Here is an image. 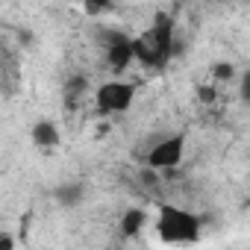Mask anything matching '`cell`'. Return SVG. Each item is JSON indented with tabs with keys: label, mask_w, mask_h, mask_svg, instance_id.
<instances>
[{
	"label": "cell",
	"mask_w": 250,
	"mask_h": 250,
	"mask_svg": "<svg viewBox=\"0 0 250 250\" xmlns=\"http://www.w3.org/2000/svg\"><path fill=\"white\" fill-rule=\"evenodd\" d=\"M133 47H136V59L142 65H150V68L165 65L168 56H171V47H174V24H171V18L156 15V24L147 33H142L139 39H133Z\"/></svg>",
	"instance_id": "obj_1"
},
{
	"label": "cell",
	"mask_w": 250,
	"mask_h": 250,
	"mask_svg": "<svg viewBox=\"0 0 250 250\" xmlns=\"http://www.w3.org/2000/svg\"><path fill=\"white\" fill-rule=\"evenodd\" d=\"M159 238L165 244H191L200 238V221L177 206L159 209Z\"/></svg>",
	"instance_id": "obj_2"
},
{
	"label": "cell",
	"mask_w": 250,
	"mask_h": 250,
	"mask_svg": "<svg viewBox=\"0 0 250 250\" xmlns=\"http://www.w3.org/2000/svg\"><path fill=\"white\" fill-rule=\"evenodd\" d=\"M97 100V109L106 112V115H121L127 112L136 100V88L130 83H121V80H112V83H103L94 94Z\"/></svg>",
	"instance_id": "obj_3"
},
{
	"label": "cell",
	"mask_w": 250,
	"mask_h": 250,
	"mask_svg": "<svg viewBox=\"0 0 250 250\" xmlns=\"http://www.w3.org/2000/svg\"><path fill=\"white\" fill-rule=\"evenodd\" d=\"M183 150H186V139L183 136H168V139L153 145V150L147 153V165L156 168V171L177 168L183 162Z\"/></svg>",
	"instance_id": "obj_4"
},
{
	"label": "cell",
	"mask_w": 250,
	"mask_h": 250,
	"mask_svg": "<svg viewBox=\"0 0 250 250\" xmlns=\"http://www.w3.org/2000/svg\"><path fill=\"white\" fill-rule=\"evenodd\" d=\"M106 59L115 71H124L133 59H136V47L133 39H127L124 33H109L106 36Z\"/></svg>",
	"instance_id": "obj_5"
},
{
	"label": "cell",
	"mask_w": 250,
	"mask_h": 250,
	"mask_svg": "<svg viewBox=\"0 0 250 250\" xmlns=\"http://www.w3.org/2000/svg\"><path fill=\"white\" fill-rule=\"evenodd\" d=\"M30 139H33L36 147H56L59 145V130H56L53 121H39V124H33Z\"/></svg>",
	"instance_id": "obj_6"
},
{
	"label": "cell",
	"mask_w": 250,
	"mask_h": 250,
	"mask_svg": "<svg viewBox=\"0 0 250 250\" xmlns=\"http://www.w3.org/2000/svg\"><path fill=\"white\" fill-rule=\"evenodd\" d=\"M145 224H147V212H142V209H127V212H124V218H121V232L127 235V238H133V235L142 232Z\"/></svg>",
	"instance_id": "obj_7"
},
{
	"label": "cell",
	"mask_w": 250,
	"mask_h": 250,
	"mask_svg": "<svg viewBox=\"0 0 250 250\" xmlns=\"http://www.w3.org/2000/svg\"><path fill=\"white\" fill-rule=\"evenodd\" d=\"M56 200H59L62 206H77V203L83 200V188H80V186H59V188H56Z\"/></svg>",
	"instance_id": "obj_8"
},
{
	"label": "cell",
	"mask_w": 250,
	"mask_h": 250,
	"mask_svg": "<svg viewBox=\"0 0 250 250\" xmlns=\"http://www.w3.org/2000/svg\"><path fill=\"white\" fill-rule=\"evenodd\" d=\"M212 77H215V80H229V77H232V65H227V62H218V65L212 68Z\"/></svg>",
	"instance_id": "obj_9"
},
{
	"label": "cell",
	"mask_w": 250,
	"mask_h": 250,
	"mask_svg": "<svg viewBox=\"0 0 250 250\" xmlns=\"http://www.w3.org/2000/svg\"><path fill=\"white\" fill-rule=\"evenodd\" d=\"M238 91H241V100H244V103H250V71L241 77V88H238Z\"/></svg>",
	"instance_id": "obj_10"
},
{
	"label": "cell",
	"mask_w": 250,
	"mask_h": 250,
	"mask_svg": "<svg viewBox=\"0 0 250 250\" xmlns=\"http://www.w3.org/2000/svg\"><path fill=\"white\" fill-rule=\"evenodd\" d=\"M0 250H15V238H12V232H3V235H0Z\"/></svg>",
	"instance_id": "obj_11"
},
{
	"label": "cell",
	"mask_w": 250,
	"mask_h": 250,
	"mask_svg": "<svg viewBox=\"0 0 250 250\" xmlns=\"http://www.w3.org/2000/svg\"><path fill=\"white\" fill-rule=\"evenodd\" d=\"M197 94H200V100H203V103H212V100H215V88H209V85H200V91H197Z\"/></svg>",
	"instance_id": "obj_12"
},
{
	"label": "cell",
	"mask_w": 250,
	"mask_h": 250,
	"mask_svg": "<svg viewBox=\"0 0 250 250\" xmlns=\"http://www.w3.org/2000/svg\"><path fill=\"white\" fill-rule=\"evenodd\" d=\"M109 9H112V6H106V3H88V6H85V12H88V15H97V12H109Z\"/></svg>",
	"instance_id": "obj_13"
}]
</instances>
